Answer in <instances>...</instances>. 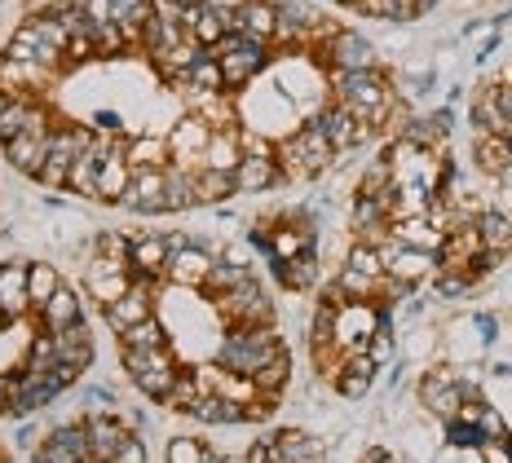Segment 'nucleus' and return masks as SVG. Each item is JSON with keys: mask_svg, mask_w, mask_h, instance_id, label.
<instances>
[{"mask_svg": "<svg viewBox=\"0 0 512 463\" xmlns=\"http://www.w3.org/2000/svg\"><path fill=\"white\" fill-rule=\"evenodd\" d=\"M380 256H384V274L398 278V283H420V278L437 274V252H429V247H411V243H398L389 234V239L380 243Z\"/></svg>", "mask_w": 512, "mask_h": 463, "instance_id": "9", "label": "nucleus"}, {"mask_svg": "<svg viewBox=\"0 0 512 463\" xmlns=\"http://www.w3.org/2000/svg\"><path fill=\"white\" fill-rule=\"evenodd\" d=\"M477 234H482V247L486 252H504L512 247V221L504 212H477Z\"/></svg>", "mask_w": 512, "mask_h": 463, "instance_id": "38", "label": "nucleus"}, {"mask_svg": "<svg viewBox=\"0 0 512 463\" xmlns=\"http://www.w3.org/2000/svg\"><path fill=\"white\" fill-rule=\"evenodd\" d=\"M287 375H292V358H287V349L279 353V358H270L261 366V371L252 375L256 389H261V397H270V402H279V393L287 389Z\"/></svg>", "mask_w": 512, "mask_h": 463, "instance_id": "39", "label": "nucleus"}, {"mask_svg": "<svg viewBox=\"0 0 512 463\" xmlns=\"http://www.w3.org/2000/svg\"><path fill=\"white\" fill-rule=\"evenodd\" d=\"M27 274H31V265H23V261L0 265V314L9 322L31 314V278Z\"/></svg>", "mask_w": 512, "mask_h": 463, "instance_id": "18", "label": "nucleus"}, {"mask_svg": "<svg viewBox=\"0 0 512 463\" xmlns=\"http://www.w3.org/2000/svg\"><path fill=\"white\" fill-rule=\"evenodd\" d=\"M208 53H212V58H221V71H226V89H243V84H252V75H261V67L270 62L265 45H256V40L239 36V31L221 36Z\"/></svg>", "mask_w": 512, "mask_h": 463, "instance_id": "6", "label": "nucleus"}, {"mask_svg": "<svg viewBox=\"0 0 512 463\" xmlns=\"http://www.w3.org/2000/svg\"><path fill=\"white\" fill-rule=\"evenodd\" d=\"M446 128H451L446 115H433V120H411L407 128H402V142H411L420 150H437L446 142Z\"/></svg>", "mask_w": 512, "mask_h": 463, "instance_id": "40", "label": "nucleus"}, {"mask_svg": "<svg viewBox=\"0 0 512 463\" xmlns=\"http://www.w3.org/2000/svg\"><path fill=\"white\" fill-rule=\"evenodd\" d=\"M243 463H279V459H274V437L270 441H256L248 455H243Z\"/></svg>", "mask_w": 512, "mask_h": 463, "instance_id": "55", "label": "nucleus"}, {"mask_svg": "<svg viewBox=\"0 0 512 463\" xmlns=\"http://www.w3.org/2000/svg\"><path fill=\"white\" fill-rule=\"evenodd\" d=\"M120 203L133 212H168V168H133Z\"/></svg>", "mask_w": 512, "mask_h": 463, "instance_id": "15", "label": "nucleus"}, {"mask_svg": "<svg viewBox=\"0 0 512 463\" xmlns=\"http://www.w3.org/2000/svg\"><path fill=\"white\" fill-rule=\"evenodd\" d=\"M177 5H190V0H177Z\"/></svg>", "mask_w": 512, "mask_h": 463, "instance_id": "58", "label": "nucleus"}, {"mask_svg": "<svg viewBox=\"0 0 512 463\" xmlns=\"http://www.w3.org/2000/svg\"><path fill=\"white\" fill-rule=\"evenodd\" d=\"M53 344H58V362H67V366H76V371H89V362H93V331L84 327V318L76 322V327H67V331H49Z\"/></svg>", "mask_w": 512, "mask_h": 463, "instance_id": "26", "label": "nucleus"}, {"mask_svg": "<svg viewBox=\"0 0 512 463\" xmlns=\"http://www.w3.org/2000/svg\"><path fill=\"white\" fill-rule=\"evenodd\" d=\"M31 314H40V309L53 300V292L62 287V278H58V265H49V261H40V265H31Z\"/></svg>", "mask_w": 512, "mask_h": 463, "instance_id": "43", "label": "nucleus"}, {"mask_svg": "<svg viewBox=\"0 0 512 463\" xmlns=\"http://www.w3.org/2000/svg\"><path fill=\"white\" fill-rule=\"evenodd\" d=\"M18 380H23V375H0V415L5 411H14V397H18Z\"/></svg>", "mask_w": 512, "mask_h": 463, "instance_id": "53", "label": "nucleus"}, {"mask_svg": "<svg viewBox=\"0 0 512 463\" xmlns=\"http://www.w3.org/2000/svg\"><path fill=\"white\" fill-rule=\"evenodd\" d=\"M89 411L93 415H120V397L111 389H89Z\"/></svg>", "mask_w": 512, "mask_h": 463, "instance_id": "51", "label": "nucleus"}, {"mask_svg": "<svg viewBox=\"0 0 512 463\" xmlns=\"http://www.w3.org/2000/svg\"><path fill=\"white\" fill-rule=\"evenodd\" d=\"M208 446L199 437H173L168 441V463H208Z\"/></svg>", "mask_w": 512, "mask_h": 463, "instance_id": "46", "label": "nucleus"}, {"mask_svg": "<svg viewBox=\"0 0 512 463\" xmlns=\"http://www.w3.org/2000/svg\"><path fill=\"white\" fill-rule=\"evenodd\" d=\"M120 349H168V331L159 318H146L137 327L120 331Z\"/></svg>", "mask_w": 512, "mask_h": 463, "instance_id": "42", "label": "nucleus"}, {"mask_svg": "<svg viewBox=\"0 0 512 463\" xmlns=\"http://www.w3.org/2000/svg\"><path fill=\"white\" fill-rule=\"evenodd\" d=\"M437 296H446V300H451V296H464V292H473V278H468V274H446V269H437Z\"/></svg>", "mask_w": 512, "mask_h": 463, "instance_id": "48", "label": "nucleus"}, {"mask_svg": "<svg viewBox=\"0 0 512 463\" xmlns=\"http://www.w3.org/2000/svg\"><path fill=\"white\" fill-rule=\"evenodd\" d=\"M274 278L287 287V292H309L318 283V256L314 252H301L292 261H274Z\"/></svg>", "mask_w": 512, "mask_h": 463, "instance_id": "30", "label": "nucleus"}, {"mask_svg": "<svg viewBox=\"0 0 512 463\" xmlns=\"http://www.w3.org/2000/svg\"><path fill=\"white\" fill-rule=\"evenodd\" d=\"M323 62L327 71H371L376 67V45H371L367 36H358V31H332V36L323 40Z\"/></svg>", "mask_w": 512, "mask_h": 463, "instance_id": "10", "label": "nucleus"}, {"mask_svg": "<svg viewBox=\"0 0 512 463\" xmlns=\"http://www.w3.org/2000/svg\"><path fill=\"white\" fill-rule=\"evenodd\" d=\"M84 428H89L93 463H111L115 450L133 437V433H128V424H120V415H89V419H84Z\"/></svg>", "mask_w": 512, "mask_h": 463, "instance_id": "23", "label": "nucleus"}, {"mask_svg": "<svg viewBox=\"0 0 512 463\" xmlns=\"http://www.w3.org/2000/svg\"><path fill=\"white\" fill-rule=\"evenodd\" d=\"M124 155H128V146L115 150V155H106L102 168H98V199H106V203H120L128 181H133V168H128Z\"/></svg>", "mask_w": 512, "mask_h": 463, "instance_id": "28", "label": "nucleus"}, {"mask_svg": "<svg viewBox=\"0 0 512 463\" xmlns=\"http://www.w3.org/2000/svg\"><path fill=\"white\" fill-rule=\"evenodd\" d=\"M186 208H199L195 172H186L181 164H168V212H186Z\"/></svg>", "mask_w": 512, "mask_h": 463, "instance_id": "41", "label": "nucleus"}, {"mask_svg": "<svg viewBox=\"0 0 512 463\" xmlns=\"http://www.w3.org/2000/svg\"><path fill=\"white\" fill-rule=\"evenodd\" d=\"M243 159V142H239V128H212V142L204 150V168H221L234 172Z\"/></svg>", "mask_w": 512, "mask_h": 463, "instance_id": "29", "label": "nucleus"}, {"mask_svg": "<svg viewBox=\"0 0 512 463\" xmlns=\"http://www.w3.org/2000/svg\"><path fill=\"white\" fill-rule=\"evenodd\" d=\"M137 283L133 265L120 261V256H93L89 265H84V292H89L98 305H111V300H120L128 287Z\"/></svg>", "mask_w": 512, "mask_h": 463, "instance_id": "8", "label": "nucleus"}, {"mask_svg": "<svg viewBox=\"0 0 512 463\" xmlns=\"http://www.w3.org/2000/svg\"><path fill=\"white\" fill-rule=\"evenodd\" d=\"M482 463H512L508 441H486V446H482Z\"/></svg>", "mask_w": 512, "mask_h": 463, "instance_id": "54", "label": "nucleus"}, {"mask_svg": "<svg viewBox=\"0 0 512 463\" xmlns=\"http://www.w3.org/2000/svg\"><path fill=\"white\" fill-rule=\"evenodd\" d=\"M420 402L429 406L442 424L460 419V406H464L460 375H455V371H429V375H424V384H420Z\"/></svg>", "mask_w": 512, "mask_h": 463, "instance_id": "16", "label": "nucleus"}, {"mask_svg": "<svg viewBox=\"0 0 512 463\" xmlns=\"http://www.w3.org/2000/svg\"><path fill=\"white\" fill-rule=\"evenodd\" d=\"M80 318H84V300H80L76 287H58L49 305L36 314V322L45 331H67V327H76Z\"/></svg>", "mask_w": 512, "mask_h": 463, "instance_id": "24", "label": "nucleus"}, {"mask_svg": "<svg viewBox=\"0 0 512 463\" xmlns=\"http://www.w3.org/2000/svg\"><path fill=\"white\" fill-rule=\"evenodd\" d=\"M230 195H239L234 172H221V168H199L195 172V199L199 203H226Z\"/></svg>", "mask_w": 512, "mask_h": 463, "instance_id": "35", "label": "nucleus"}, {"mask_svg": "<svg viewBox=\"0 0 512 463\" xmlns=\"http://www.w3.org/2000/svg\"><path fill=\"white\" fill-rule=\"evenodd\" d=\"M128 168H168L173 164V146H168V137H137V142H128Z\"/></svg>", "mask_w": 512, "mask_h": 463, "instance_id": "36", "label": "nucleus"}, {"mask_svg": "<svg viewBox=\"0 0 512 463\" xmlns=\"http://www.w3.org/2000/svg\"><path fill=\"white\" fill-rule=\"evenodd\" d=\"M212 265H217V261H212V256H208L199 243H177L173 256H168L164 278H168L173 287H186V292H204Z\"/></svg>", "mask_w": 512, "mask_h": 463, "instance_id": "14", "label": "nucleus"}, {"mask_svg": "<svg viewBox=\"0 0 512 463\" xmlns=\"http://www.w3.org/2000/svg\"><path fill=\"white\" fill-rule=\"evenodd\" d=\"M89 146H93V133H89V128H80V124L53 128V137H49V159H45V168H40L36 181H40V186H49V190L67 186V181H71V168H76V159H80Z\"/></svg>", "mask_w": 512, "mask_h": 463, "instance_id": "5", "label": "nucleus"}, {"mask_svg": "<svg viewBox=\"0 0 512 463\" xmlns=\"http://www.w3.org/2000/svg\"><path fill=\"white\" fill-rule=\"evenodd\" d=\"M181 84H186V89H195V93H230L226 89V71H221V58H212L208 49L195 58V67L186 71V80H181Z\"/></svg>", "mask_w": 512, "mask_h": 463, "instance_id": "34", "label": "nucleus"}, {"mask_svg": "<svg viewBox=\"0 0 512 463\" xmlns=\"http://www.w3.org/2000/svg\"><path fill=\"white\" fill-rule=\"evenodd\" d=\"M314 124L327 133V142L336 146V155H345V150H354L358 142H367V137L376 133V128H367L354 111H349V106H340V102H336V106H327V111L318 115Z\"/></svg>", "mask_w": 512, "mask_h": 463, "instance_id": "17", "label": "nucleus"}, {"mask_svg": "<svg viewBox=\"0 0 512 463\" xmlns=\"http://www.w3.org/2000/svg\"><path fill=\"white\" fill-rule=\"evenodd\" d=\"M31 463H93L89 428L84 424H58L45 441H40V450L31 455Z\"/></svg>", "mask_w": 512, "mask_h": 463, "instance_id": "11", "label": "nucleus"}, {"mask_svg": "<svg viewBox=\"0 0 512 463\" xmlns=\"http://www.w3.org/2000/svg\"><path fill=\"white\" fill-rule=\"evenodd\" d=\"M49 137H53V128H49V133H18V137H9V142H5L9 168L27 172V177H40V168H45V159H49Z\"/></svg>", "mask_w": 512, "mask_h": 463, "instance_id": "20", "label": "nucleus"}, {"mask_svg": "<svg viewBox=\"0 0 512 463\" xmlns=\"http://www.w3.org/2000/svg\"><path fill=\"white\" fill-rule=\"evenodd\" d=\"M508 155H512V142L499 133H477V168L490 172V177H499V172L508 168Z\"/></svg>", "mask_w": 512, "mask_h": 463, "instance_id": "37", "label": "nucleus"}, {"mask_svg": "<svg viewBox=\"0 0 512 463\" xmlns=\"http://www.w3.org/2000/svg\"><path fill=\"white\" fill-rule=\"evenodd\" d=\"M168 256H173V239H159V234H133V247H128V265H133L137 278H151L159 283L168 269Z\"/></svg>", "mask_w": 512, "mask_h": 463, "instance_id": "19", "label": "nucleus"}, {"mask_svg": "<svg viewBox=\"0 0 512 463\" xmlns=\"http://www.w3.org/2000/svg\"><path fill=\"white\" fill-rule=\"evenodd\" d=\"M102 318L111 322L115 331H128V327H137V322L155 318V283H151V278H137V283L128 287L120 300L102 305Z\"/></svg>", "mask_w": 512, "mask_h": 463, "instance_id": "13", "label": "nucleus"}, {"mask_svg": "<svg viewBox=\"0 0 512 463\" xmlns=\"http://www.w3.org/2000/svg\"><path fill=\"white\" fill-rule=\"evenodd\" d=\"M248 278H252L248 265H239V261H217V265H212V274H208V283H204V292H208V300H212V296H221V292H234V287H243Z\"/></svg>", "mask_w": 512, "mask_h": 463, "instance_id": "44", "label": "nucleus"}, {"mask_svg": "<svg viewBox=\"0 0 512 463\" xmlns=\"http://www.w3.org/2000/svg\"><path fill=\"white\" fill-rule=\"evenodd\" d=\"M0 463H5V459H0Z\"/></svg>", "mask_w": 512, "mask_h": 463, "instance_id": "59", "label": "nucleus"}, {"mask_svg": "<svg viewBox=\"0 0 512 463\" xmlns=\"http://www.w3.org/2000/svg\"><path fill=\"white\" fill-rule=\"evenodd\" d=\"M477 433H482V441H508L504 415H499L495 406H482V415H477Z\"/></svg>", "mask_w": 512, "mask_h": 463, "instance_id": "47", "label": "nucleus"}, {"mask_svg": "<svg viewBox=\"0 0 512 463\" xmlns=\"http://www.w3.org/2000/svg\"><path fill=\"white\" fill-rule=\"evenodd\" d=\"M393 239L437 252V247H442V239H446V230H437V225L429 221V212H424V217H398V221H393Z\"/></svg>", "mask_w": 512, "mask_h": 463, "instance_id": "31", "label": "nucleus"}, {"mask_svg": "<svg viewBox=\"0 0 512 463\" xmlns=\"http://www.w3.org/2000/svg\"><path fill=\"white\" fill-rule=\"evenodd\" d=\"M274 459L279 463H323L327 450H323V441L301 433V428H283V433L274 437Z\"/></svg>", "mask_w": 512, "mask_h": 463, "instance_id": "25", "label": "nucleus"}, {"mask_svg": "<svg viewBox=\"0 0 512 463\" xmlns=\"http://www.w3.org/2000/svg\"><path fill=\"white\" fill-rule=\"evenodd\" d=\"M212 142V124L204 115H186L173 133H168V146H173V164H186V159H204V150Z\"/></svg>", "mask_w": 512, "mask_h": 463, "instance_id": "22", "label": "nucleus"}, {"mask_svg": "<svg viewBox=\"0 0 512 463\" xmlns=\"http://www.w3.org/2000/svg\"><path fill=\"white\" fill-rule=\"evenodd\" d=\"M362 463H393V455H384V450H367V455H362Z\"/></svg>", "mask_w": 512, "mask_h": 463, "instance_id": "56", "label": "nucleus"}, {"mask_svg": "<svg viewBox=\"0 0 512 463\" xmlns=\"http://www.w3.org/2000/svg\"><path fill=\"white\" fill-rule=\"evenodd\" d=\"M354 9L367 18H402V0H354Z\"/></svg>", "mask_w": 512, "mask_h": 463, "instance_id": "49", "label": "nucleus"}, {"mask_svg": "<svg viewBox=\"0 0 512 463\" xmlns=\"http://www.w3.org/2000/svg\"><path fill=\"white\" fill-rule=\"evenodd\" d=\"M380 322H384V314L371 305V300H345V305L336 309V344L345 353H367V344L380 331Z\"/></svg>", "mask_w": 512, "mask_h": 463, "instance_id": "7", "label": "nucleus"}, {"mask_svg": "<svg viewBox=\"0 0 512 463\" xmlns=\"http://www.w3.org/2000/svg\"><path fill=\"white\" fill-rule=\"evenodd\" d=\"M53 366H58V344H53V336L45 331V336H36L27 344V362L18 366L23 375H49Z\"/></svg>", "mask_w": 512, "mask_h": 463, "instance_id": "45", "label": "nucleus"}, {"mask_svg": "<svg viewBox=\"0 0 512 463\" xmlns=\"http://www.w3.org/2000/svg\"><path fill=\"white\" fill-rule=\"evenodd\" d=\"M190 415H195L199 424H243V419H248V406L230 402V397H221V393H204Z\"/></svg>", "mask_w": 512, "mask_h": 463, "instance_id": "32", "label": "nucleus"}, {"mask_svg": "<svg viewBox=\"0 0 512 463\" xmlns=\"http://www.w3.org/2000/svg\"><path fill=\"white\" fill-rule=\"evenodd\" d=\"M234 181H239V195H261V190L279 186L283 181L279 155H243L239 168H234Z\"/></svg>", "mask_w": 512, "mask_h": 463, "instance_id": "21", "label": "nucleus"}, {"mask_svg": "<svg viewBox=\"0 0 512 463\" xmlns=\"http://www.w3.org/2000/svg\"><path fill=\"white\" fill-rule=\"evenodd\" d=\"M301 252H314V230H305V225H279V230L270 234V261H292V256Z\"/></svg>", "mask_w": 512, "mask_h": 463, "instance_id": "33", "label": "nucleus"}, {"mask_svg": "<svg viewBox=\"0 0 512 463\" xmlns=\"http://www.w3.org/2000/svg\"><path fill=\"white\" fill-rule=\"evenodd\" d=\"M332 159H336V146L327 142V133L314 120L279 142V168H283V177H296V181L318 177L323 168H332Z\"/></svg>", "mask_w": 512, "mask_h": 463, "instance_id": "2", "label": "nucleus"}, {"mask_svg": "<svg viewBox=\"0 0 512 463\" xmlns=\"http://www.w3.org/2000/svg\"><path fill=\"white\" fill-rule=\"evenodd\" d=\"M111 463H151V459H146V441H142V437H128L124 446L115 450Z\"/></svg>", "mask_w": 512, "mask_h": 463, "instance_id": "52", "label": "nucleus"}, {"mask_svg": "<svg viewBox=\"0 0 512 463\" xmlns=\"http://www.w3.org/2000/svg\"><path fill=\"white\" fill-rule=\"evenodd\" d=\"M212 309L221 314L226 327H270L274 322V305L270 296H265V287L248 278L243 287H234V292H221L212 296Z\"/></svg>", "mask_w": 512, "mask_h": 463, "instance_id": "4", "label": "nucleus"}, {"mask_svg": "<svg viewBox=\"0 0 512 463\" xmlns=\"http://www.w3.org/2000/svg\"><path fill=\"white\" fill-rule=\"evenodd\" d=\"M226 27L239 36L256 40V45H274V31H279V5L274 0H243L239 9L226 14Z\"/></svg>", "mask_w": 512, "mask_h": 463, "instance_id": "12", "label": "nucleus"}, {"mask_svg": "<svg viewBox=\"0 0 512 463\" xmlns=\"http://www.w3.org/2000/svg\"><path fill=\"white\" fill-rule=\"evenodd\" d=\"M120 358H124V371L133 375L137 389L151 397V402L164 406L168 393H173L181 380L177 353L173 349H120Z\"/></svg>", "mask_w": 512, "mask_h": 463, "instance_id": "3", "label": "nucleus"}, {"mask_svg": "<svg viewBox=\"0 0 512 463\" xmlns=\"http://www.w3.org/2000/svg\"><path fill=\"white\" fill-rule=\"evenodd\" d=\"M340 5H354V0H340Z\"/></svg>", "mask_w": 512, "mask_h": 463, "instance_id": "57", "label": "nucleus"}, {"mask_svg": "<svg viewBox=\"0 0 512 463\" xmlns=\"http://www.w3.org/2000/svg\"><path fill=\"white\" fill-rule=\"evenodd\" d=\"M376 366H380V362L371 358V353H349L332 384L340 389V397H362V393L371 389V380H376Z\"/></svg>", "mask_w": 512, "mask_h": 463, "instance_id": "27", "label": "nucleus"}, {"mask_svg": "<svg viewBox=\"0 0 512 463\" xmlns=\"http://www.w3.org/2000/svg\"><path fill=\"white\" fill-rule=\"evenodd\" d=\"M279 353H283V344L274 336V327H230L226 340L217 344V362L239 375H256Z\"/></svg>", "mask_w": 512, "mask_h": 463, "instance_id": "1", "label": "nucleus"}, {"mask_svg": "<svg viewBox=\"0 0 512 463\" xmlns=\"http://www.w3.org/2000/svg\"><path fill=\"white\" fill-rule=\"evenodd\" d=\"M393 349H398V344H393V331H389V322H380V331L376 336H371V344H367V353L376 362H389L393 358Z\"/></svg>", "mask_w": 512, "mask_h": 463, "instance_id": "50", "label": "nucleus"}]
</instances>
